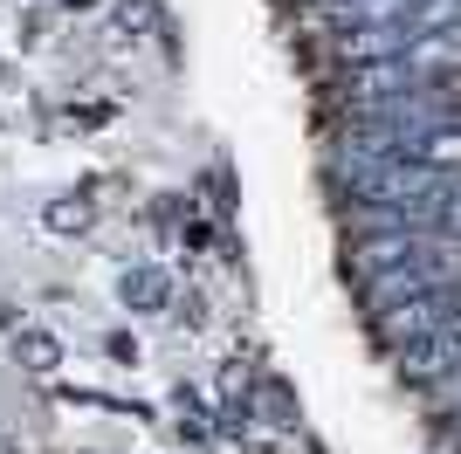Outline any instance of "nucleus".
<instances>
[{"mask_svg":"<svg viewBox=\"0 0 461 454\" xmlns=\"http://www.w3.org/2000/svg\"><path fill=\"white\" fill-rule=\"evenodd\" d=\"M461 317V289L455 283H441V289H420V296H406V303H393V310H372V323H379V338L400 351V344H413V338H427V331H441V323H455Z\"/></svg>","mask_w":461,"mask_h":454,"instance_id":"nucleus-1","label":"nucleus"},{"mask_svg":"<svg viewBox=\"0 0 461 454\" xmlns=\"http://www.w3.org/2000/svg\"><path fill=\"white\" fill-rule=\"evenodd\" d=\"M400 372L413 386H447L461 372V317L441 323V331H427V338H413V344H400Z\"/></svg>","mask_w":461,"mask_h":454,"instance_id":"nucleus-2","label":"nucleus"},{"mask_svg":"<svg viewBox=\"0 0 461 454\" xmlns=\"http://www.w3.org/2000/svg\"><path fill=\"white\" fill-rule=\"evenodd\" d=\"M166 296H173V283H166V268H152V262H138V268L117 276V303H124V310H166Z\"/></svg>","mask_w":461,"mask_h":454,"instance_id":"nucleus-3","label":"nucleus"},{"mask_svg":"<svg viewBox=\"0 0 461 454\" xmlns=\"http://www.w3.org/2000/svg\"><path fill=\"white\" fill-rule=\"evenodd\" d=\"M14 359L28 365V372H41V378H49V372H56V365H62V344L49 338V331H28V338L14 344Z\"/></svg>","mask_w":461,"mask_h":454,"instance_id":"nucleus-4","label":"nucleus"},{"mask_svg":"<svg viewBox=\"0 0 461 454\" xmlns=\"http://www.w3.org/2000/svg\"><path fill=\"white\" fill-rule=\"evenodd\" d=\"M255 413L269 420V427H289V420H296V399H289V386L262 378V393H255Z\"/></svg>","mask_w":461,"mask_h":454,"instance_id":"nucleus-5","label":"nucleus"},{"mask_svg":"<svg viewBox=\"0 0 461 454\" xmlns=\"http://www.w3.org/2000/svg\"><path fill=\"white\" fill-rule=\"evenodd\" d=\"M49 227H56V234H83V227H90V200H83V193L56 200V207H49Z\"/></svg>","mask_w":461,"mask_h":454,"instance_id":"nucleus-6","label":"nucleus"},{"mask_svg":"<svg viewBox=\"0 0 461 454\" xmlns=\"http://www.w3.org/2000/svg\"><path fill=\"white\" fill-rule=\"evenodd\" d=\"M179 427H186L193 440L213 434V420H207V406H200V393H179Z\"/></svg>","mask_w":461,"mask_h":454,"instance_id":"nucleus-7","label":"nucleus"},{"mask_svg":"<svg viewBox=\"0 0 461 454\" xmlns=\"http://www.w3.org/2000/svg\"><path fill=\"white\" fill-rule=\"evenodd\" d=\"M117 28H124V35H131V28H158V7L152 0H124V7H117Z\"/></svg>","mask_w":461,"mask_h":454,"instance_id":"nucleus-8","label":"nucleus"},{"mask_svg":"<svg viewBox=\"0 0 461 454\" xmlns=\"http://www.w3.org/2000/svg\"><path fill=\"white\" fill-rule=\"evenodd\" d=\"M434 234H447V241H461V186L441 200V213H434Z\"/></svg>","mask_w":461,"mask_h":454,"instance_id":"nucleus-9","label":"nucleus"},{"mask_svg":"<svg viewBox=\"0 0 461 454\" xmlns=\"http://www.w3.org/2000/svg\"><path fill=\"white\" fill-rule=\"evenodd\" d=\"M62 7H96V0H62Z\"/></svg>","mask_w":461,"mask_h":454,"instance_id":"nucleus-10","label":"nucleus"}]
</instances>
